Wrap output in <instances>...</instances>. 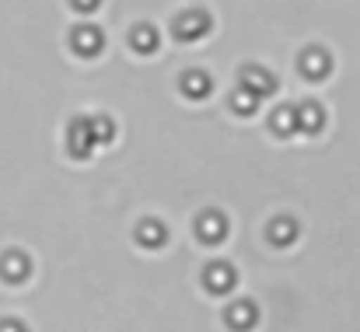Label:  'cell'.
Returning a JSON list of instances; mask_svg holds the SVG:
<instances>
[{
    "mask_svg": "<svg viewBox=\"0 0 360 332\" xmlns=\"http://www.w3.org/2000/svg\"><path fill=\"white\" fill-rule=\"evenodd\" d=\"M172 32H175L179 42H200V39L210 35V14H203V11H186V14L175 18Z\"/></svg>",
    "mask_w": 360,
    "mask_h": 332,
    "instance_id": "obj_1",
    "label": "cell"
},
{
    "mask_svg": "<svg viewBox=\"0 0 360 332\" xmlns=\"http://www.w3.org/2000/svg\"><path fill=\"white\" fill-rule=\"evenodd\" d=\"M91 151H95V140H91L88 119H84V115H81V119H70V126H67V154L77 158V161H88Z\"/></svg>",
    "mask_w": 360,
    "mask_h": 332,
    "instance_id": "obj_2",
    "label": "cell"
},
{
    "mask_svg": "<svg viewBox=\"0 0 360 332\" xmlns=\"http://www.w3.org/2000/svg\"><path fill=\"white\" fill-rule=\"evenodd\" d=\"M102 46H105V35H102V28H95V25H77V28L70 32V49H74L77 56H84V60L98 56Z\"/></svg>",
    "mask_w": 360,
    "mask_h": 332,
    "instance_id": "obj_3",
    "label": "cell"
},
{
    "mask_svg": "<svg viewBox=\"0 0 360 332\" xmlns=\"http://www.w3.org/2000/svg\"><path fill=\"white\" fill-rule=\"evenodd\" d=\"M297 70H301L308 81H322V77H329V70H333V56H329L326 49L311 46V49H304V53H301Z\"/></svg>",
    "mask_w": 360,
    "mask_h": 332,
    "instance_id": "obj_4",
    "label": "cell"
},
{
    "mask_svg": "<svg viewBox=\"0 0 360 332\" xmlns=\"http://www.w3.org/2000/svg\"><path fill=\"white\" fill-rule=\"evenodd\" d=\"M196 234H200V241H207V245H221V241L228 238V217H224L221 210H203L200 221H196Z\"/></svg>",
    "mask_w": 360,
    "mask_h": 332,
    "instance_id": "obj_5",
    "label": "cell"
},
{
    "mask_svg": "<svg viewBox=\"0 0 360 332\" xmlns=\"http://www.w3.org/2000/svg\"><path fill=\"white\" fill-rule=\"evenodd\" d=\"M241 88L262 102L266 95L276 91V77H273L269 70H262V67H245V70H241Z\"/></svg>",
    "mask_w": 360,
    "mask_h": 332,
    "instance_id": "obj_6",
    "label": "cell"
},
{
    "mask_svg": "<svg viewBox=\"0 0 360 332\" xmlns=\"http://www.w3.org/2000/svg\"><path fill=\"white\" fill-rule=\"evenodd\" d=\"M235 283H238V276H235V269L228 262H210L203 269V287L210 294H228V290H235Z\"/></svg>",
    "mask_w": 360,
    "mask_h": 332,
    "instance_id": "obj_7",
    "label": "cell"
},
{
    "mask_svg": "<svg viewBox=\"0 0 360 332\" xmlns=\"http://www.w3.org/2000/svg\"><path fill=\"white\" fill-rule=\"evenodd\" d=\"M28 273H32L28 255H21V252H7V255L0 259V276H4L7 283H25Z\"/></svg>",
    "mask_w": 360,
    "mask_h": 332,
    "instance_id": "obj_8",
    "label": "cell"
},
{
    "mask_svg": "<svg viewBox=\"0 0 360 332\" xmlns=\"http://www.w3.org/2000/svg\"><path fill=\"white\" fill-rule=\"evenodd\" d=\"M322 109L315 106V102H308V106H301V109H294V122H297V133H319L322 129Z\"/></svg>",
    "mask_w": 360,
    "mask_h": 332,
    "instance_id": "obj_9",
    "label": "cell"
},
{
    "mask_svg": "<svg viewBox=\"0 0 360 332\" xmlns=\"http://www.w3.org/2000/svg\"><path fill=\"white\" fill-rule=\"evenodd\" d=\"M214 91V81L203 74V70H189L186 77H182V95H189V98H207Z\"/></svg>",
    "mask_w": 360,
    "mask_h": 332,
    "instance_id": "obj_10",
    "label": "cell"
},
{
    "mask_svg": "<svg viewBox=\"0 0 360 332\" xmlns=\"http://www.w3.org/2000/svg\"><path fill=\"white\" fill-rule=\"evenodd\" d=\"M136 238H140L143 248H161L165 238H168V231H165V224L161 221H150V217H147V221L136 227Z\"/></svg>",
    "mask_w": 360,
    "mask_h": 332,
    "instance_id": "obj_11",
    "label": "cell"
},
{
    "mask_svg": "<svg viewBox=\"0 0 360 332\" xmlns=\"http://www.w3.org/2000/svg\"><path fill=\"white\" fill-rule=\"evenodd\" d=\"M255 319H259V312H255L252 301H238V305L228 308V326H235V329H252Z\"/></svg>",
    "mask_w": 360,
    "mask_h": 332,
    "instance_id": "obj_12",
    "label": "cell"
},
{
    "mask_svg": "<svg viewBox=\"0 0 360 332\" xmlns=\"http://www.w3.org/2000/svg\"><path fill=\"white\" fill-rule=\"evenodd\" d=\"M129 46L147 56V53H154V46H158V32H154L150 25H136V28L129 32Z\"/></svg>",
    "mask_w": 360,
    "mask_h": 332,
    "instance_id": "obj_13",
    "label": "cell"
},
{
    "mask_svg": "<svg viewBox=\"0 0 360 332\" xmlns=\"http://www.w3.org/2000/svg\"><path fill=\"white\" fill-rule=\"evenodd\" d=\"M294 234H297V224L290 221V217H276V221L269 224V241H276V245H290Z\"/></svg>",
    "mask_w": 360,
    "mask_h": 332,
    "instance_id": "obj_14",
    "label": "cell"
},
{
    "mask_svg": "<svg viewBox=\"0 0 360 332\" xmlns=\"http://www.w3.org/2000/svg\"><path fill=\"white\" fill-rule=\"evenodd\" d=\"M88 126H91V140H95V147H98V143H109V140H112V133H116L112 119H105V115H91V119H88Z\"/></svg>",
    "mask_w": 360,
    "mask_h": 332,
    "instance_id": "obj_15",
    "label": "cell"
},
{
    "mask_svg": "<svg viewBox=\"0 0 360 332\" xmlns=\"http://www.w3.org/2000/svg\"><path fill=\"white\" fill-rule=\"evenodd\" d=\"M280 136H290V133H297V122H294V106H283V109L273 112V122H269Z\"/></svg>",
    "mask_w": 360,
    "mask_h": 332,
    "instance_id": "obj_16",
    "label": "cell"
},
{
    "mask_svg": "<svg viewBox=\"0 0 360 332\" xmlns=\"http://www.w3.org/2000/svg\"><path fill=\"white\" fill-rule=\"evenodd\" d=\"M255 106H259V98H255V95H248L245 88H238V91H235V98H231V109L238 112V115H252Z\"/></svg>",
    "mask_w": 360,
    "mask_h": 332,
    "instance_id": "obj_17",
    "label": "cell"
},
{
    "mask_svg": "<svg viewBox=\"0 0 360 332\" xmlns=\"http://www.w3.org/2000/svg\"><path fill=\"white\" fill-rule=\"evenodd\" d=\"M98 4H102V0H70V7H74V11H81V14L98 11Z\"/></svg>",
    "mask_w": 360,
    "mask_h": 332,
    "instance_id": "obj_18",
    "label": "cell"
},
{
    "mask_svg": "<svg viewBox=\"0 0 360 332\" xmlns=\"http://www.w3.org/2000/svg\"><path fill=\"white\" fill-rule=\"evenodd\" d=\"M0 332H28L21 322H14V319H7V322H0Z\"/></svg>",
    "mask_w": 360,
    "mask_h": 332,
    "instance_id": "obj_19",
    "label": "cell"
}]
</instances>
